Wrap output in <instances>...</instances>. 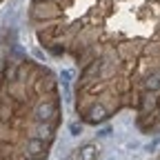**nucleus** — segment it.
Instances as JSON below:
<instances>
[{
  "label": "nucleus",
  "instance_id": "obj_1",
  "mask_svg": "<svg viewBox=\"0 0 160 160\" xmlns=\"http://www.w3.org/2000/svg\"><path fill=\"white\" fill-rule=\"evenodd\" d=\"M42 153H45V142H42V138H31L29 142H27V156L40 158Z\"/></svg>",
  "mask_w": 160,
  "mask_h": 160
},
{
  "label": "nucleus",
  "instance_id": "obj_2",
  "mask_svg": "<svg viewBox=\"0 0 160 160\" xmlns=\"http://www.w3.org/2000/svg\"><path fill=\"white\" fill-rule=\"evenodd\" d=\"M53 113H56V105H53V102H42V105L36 109V118L40 120V122H47V120H51Z\"/></svg>",
  "mask_w": 160,
  "mask_h": 160
},
{
  "label": "nucleus",
  "instance_id": "obj_3",
  "mask_svg": "<svg viewBox=\"0 0 160 160\" xmlns=\"http://www.w3.org/2000/svg\"><path fill=\"white\" fill-rule=\"evenodd\" d=\"M96 156H98V149L93 145H85L82 149H78V158L80 160H93Z\"/></svg>",
  "mask_w": 160,
  "mask_h": 160
},
{
  "label": "nucleus",
  "instance_id": "obj_4",
  "mask_svg": "<svg viewBox=\"0 0 160 160\" xmlns=\"http://www.w3.org/2000/svg\"><path fill=\"white\" fill-rule=\"evenodd\" d=\"M89 118L93 120V122H98V120H105V118H107V111H105L102 107H93V109L89 111Z\"/></svg>",
  "mask_w": 160,
  "mask_h": 160
},
{
  "label": "nucleus",
  "instance_id": "obj_5",
  "mask_svg": "<svg viewBox=\"0 0 160 160\" xmlns=\"http://www.w3.org/2000/svg\"><path fill=\"white\" fill-rule=\"evenodd\" d=\"M147 87L149 89H158L160 87V73H153V76L147 78Z\"/></svg>",
  "mask_w": 160,
  "mask_h": 160
},
{
  "label": "nucleus",
  "instance_id": "obj_6",
  "mask_svg": "<svg viewBox=\"0 0 160 160\" xmlns=\"http://www.w3.org/2000/svg\"><path fill=\"white\" fill-rule=\"evenodd\" d=\"M153 105H156V100H153V98H149V96L142 98V109H153Z\"/></svg>",
  "mask_w": 160,
  "mask_h": 160
},
{
  "label": "nucleus",
  "instance_id": "obj_7",
  "mask_svg": "<svg viewBox=\"0 0 160 160\" xmlns=\"http://www.w3.org/2000/svg\"><path fill=\"white\" fill-rule=\"evenodd\" d=\"M49 133H51V127L49 125H45V127L38 129V138H49Z\"/></svg>",
  "mask_w": 160,
  "mask_h": 160
},
{
  "label": "nucleus",
  "instance_id": "obj_8",
  "mask_svg": "<svg viewBox=\"0 0 160 160\" xmlns=\"http://www.w3.org/2000/svg\"><path fill=\"white\" fill-rule=\"evenodd\" d=\"M60 76H62V82H65V85H69V82H71V71H69V69H65Z\"/></svg>",
  "mask_w": 160,
  "mask_h": 160
},
{
  "label": "nucleus",
  "instance_id": "obj_9",
  "mask_svg": "<svg viewBox=\"0 0 160 160\" xmlns=\"http://www.w3.org/2000/svg\"><path fill=\"white\" fill-rule=\"evenodd\" d=\"M69 129H71V133H73V136H78V133H80V129H82V127H80V125H71Z\"/></svg>",
  "mask_w": 160,
  "mask_h": 160
},
{
  "label": "nucleus",
  "instance_id": "obj_10",
  "mask_svg": "<svg viewBox=\"0 0 160 160\" xmlns=\"http://www.w3.org/2000/svg\"><path fill=\"white\" fill-rule=\"evenodd\" d=\"M65 160H73V158H65Z\"/></svg>",
  "mask_w": 160,
  "mask_h": 160
}]
</instances>
